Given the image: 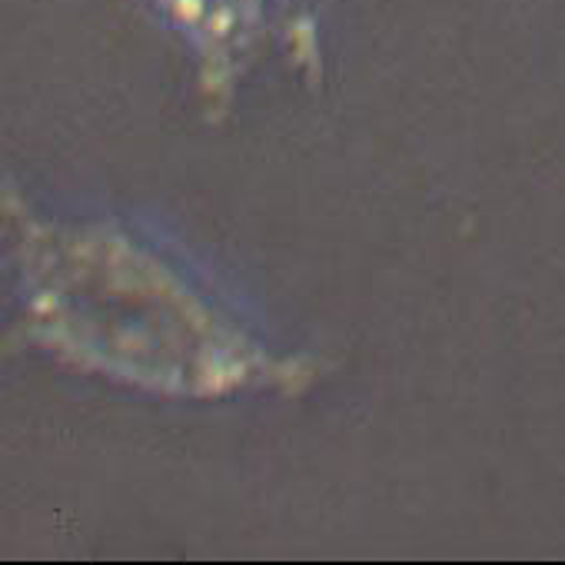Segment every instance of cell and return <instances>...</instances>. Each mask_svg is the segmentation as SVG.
Returning <instances> with one entry per match:
<instances>
[{
	"label": "cell",
	"mask_w": 565,
	"mask_h": 565,
	"mask_svg": "<svg viewBox=\"0 0 565 565\" xmlns=\"http://www.w3.org/2000/svg\"><path fill=\"white\" fill-rule=\"evenodd\" d=\"M38 307L87 356L157 386L213 390L243 376V337L167 263L107 233L57 236Z\"/></svg>",
	"instance_id": "obj_1"
},
{
	"label": "cell",
	"mask_w": 565,
	"mask_h": 565,
	"mask_svg": "<svg viewBox=\"0 0 565 565\" xmlns=\"http://www.w3.org/2000/svg\"><path fill=\"white\" fill-rule=\"evenodd\" d=\"M160 4L177 24L213 47L246 38L266 11V0H160Z\"/></svg>",
	"instance_id": "obj_2"
}]
</instances>
